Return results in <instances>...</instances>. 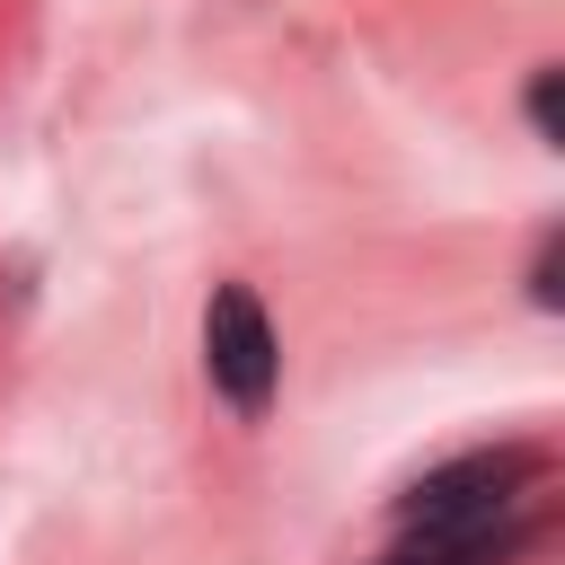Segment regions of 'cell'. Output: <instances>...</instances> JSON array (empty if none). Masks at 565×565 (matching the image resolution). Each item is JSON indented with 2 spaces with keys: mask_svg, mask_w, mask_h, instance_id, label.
<instances>
[{
  "mask_svg": "<svg viewBox=\"0 0 565 565\" xmlns=\"http://www.w3.org/2000/svg\"><path fill=\"white\" fill-rule=\"evenodd\" d=\"M530 486H539V450H521V441L468 450V459L424 468V477L397 494V530H406V521H503V512H521Z\"/></svg>",
  "mask_w": 565,
  "mask_h": 565,
  "instance_id": "6da1fadb",
  "label": "cell"
},
{
  "mask_svg": "<svg viewBox=\"0 0 565 565\" xmlns=\"http://www.w3.org/2000/svg\"><path fill=\"white\" fill-rule=\"evenodd\" d=\"M203 371L212 388L238 406V415H265L274 406V380H282V335L265 318V300L247 282H221L212 309H203Z\"/></svg>",
  "mask_w": 565,
  "mask_h": 565,
  "instance_id": "7a4b0ae2",
  "label": "cell"
},
{
  "mask_svg": "<svg viewBox=\"0 0 565 565\" xmlns=\"http://www.w3.org/2000/svg\"><path fill=\"white\" fill-rule=\"evenodd\" d=\"M521 547V512L503 521H406L380 565H503Z\"/></svg>",
  "mask_w": 565,
  "mask_h": 565,
  "instance_id": "3957f363",
  "label": "cell"
},
{
  "mask_svg": "<svg viewBox=\"0 0 565 565\" xmlns=\"http://www.w3.org/2000/svg\"><path fill=\"white\" fill-rule=\"evenodd\" d=\"M530 124H539V141H565V71L530 79Z\"/></svg>",
  "mask_w": 565,
  "mask_h": 565,
  "instance_id": "277c9868",
  "label": "cell"
},
{
  "mask_svg": "<svg viewBox=\"0 0 565 565\" xmlns=\"http://www.w3.org/2000/svg\"><path fill=\"white\" fill-rule=\"evenodd\" d=\"M556 274H565V256H556V238H547V247H539V265H530V300H539V309H556V300H565V282H556Z\"/></svg>",
  "mask_w": 565,
  "mask_h": 565,
  "instance_id": "5b68a950",
  "label": "cell"
}]
</instances>
